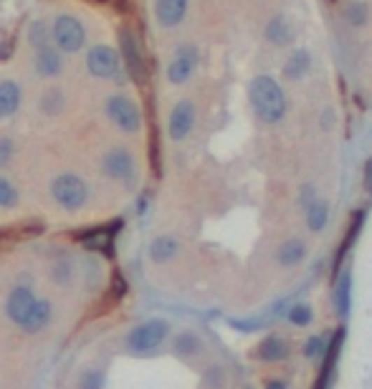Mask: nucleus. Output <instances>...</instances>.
<instances>
[{
    "label": "nucleus",
    "mask_w": 372,
    "mask_h": 389,
    "mask_svg": "<svg viewBox=\"0 0 372 389\" xmlns=\"http://www.w3.org/2000/svg\"><path fill=\"white\" fill-rule=\"evenodd\" d=\"M248 99H251L253 114L264 122V124H279L286 114V94L281 89V84L273 76H256L248 86Z\"/></svg>",
    "instance_id": "obj_1"
},
{
    "label": "nucleus",
    "mask_w": 372,
    "mask_h": 389,
    "mask_svg": "<svg viewBox=\"0 0 372 389\" xmlns=\"http://www.w3.org/2000/svg\"><path fill=\"white\" fill-rule=\"evenodd\" d=\"M51 195L59 207L64 210H81L89 200V185L87 179L73 175V172H61L59 177H53Z\"/></svg>",
    "instance_id": "obj_2"
},
{
    "label": "nucleus",
    "mask_w": 372,
    "mask_h": 389,
    "mask_svg": "<svg viewBox=\"0 0 372 389\" xmlns=\"http://www.w3.org/2000/svg\"><path fill=\"white\" fill-rule=\"evenodd\" d=\"M167 334H170V323L165 318H147L140 326H134L129 334L124 337V346L132 354H147V351H155L159 344L165 342Z\"/></svg>",
    "instance_id": "obj_3"
},
{
    "label": "nucleus",
    "mask_w": 372,
    "mask_h": 389,
    "mask_svg": "<svg viewBox=\"0 0 372 389\" xmlns=\"http://www.w3.org/2000/svg\"><path fill=\"white\" fill-rule=\"evenodd\" d=\"M104 114L120 132L124 134H137L142 126V114L137 101L129 99L127 94H112L104 101Z\"/></svg>",
    "instance_id": "obj_4"
},
{
    "label": "nucleus",
    "mask_w": 372,
    "mask_h": 389,
    "mask_svg": "<svg viewBox=\"0 0 372 389\" xmlns=\"http://www.w3.org/2000/svg\"><path fill=\"white\" fill-rule=\"evenodd\" d=\"M51 41L61 53H79L87 46V28L76 15L61 13L51 26Z\"/></svg>",
    "instance_id": "obj_5"
},
{
    "label": "nucleus",
    "mask_w": 372,
    "mask_h": 389,
    "mask_svg": "<svg viewBox=\"0 0 372 389\" xmlns=\"http://www.w3.org/2000/svg\"><path fill=\"white\" fill-rule=\"evenodd\" d=\"M134 172H137V162L124 147H112L101 154V175H106L114 182H132Z\"/></svg>",
    "instance_id": "obj_6"
},
{
    "label": "nucleus",
    "mask_w": 372,
    "mask_h": 389,
    "mask_svg": "<svg viewBox=\"0 0 372 389\" xmlns=\"http://www.w3.org/2000/svg\"><path fill=\"white\" fill-rule=\"evenodd\" d=\"M87 68L96 79H114L122 71L120 53L114 51L112 46H106V43H96L87 53Z\"/></svg>",
    "instance_id": "obj_7"
},
{
    "label": "nucleus",
    "mask_w": 372,
    "mask_h": 389,
    "mask_svg": "<svg viewBox=\"0 0 372 389\" xmlns=\"http://www.w3.org/2000/svg\"><path fill=\"white\" fill-rule=\"evenodd\" d=\"M195 119H198V114H195L193 101L187 99L178 101L173 106L170 117H167V134H170V139L173 142H183V139L190 137V132L195 129Z\"/></svg>",
    "instance_id": "obj_8"
},
{
    "label": "nucleus",
    "mask_w": 372,
    "mask_h": 389,
    "mask_svg": "<svg viewBox=\"0 0 372 389\" xmlns=\"http://www.w3.org/2000/svg\"><path fill=\"white\" fill-rule=\"evenodd\" d=\"M195 66H198V51H195V46H187V43L180 46L178 53L167 64V81L173 86L185 84L195 73Z\"/></svg>",
    "instance_id": "obj_9"
},
{
    "label": "nucleus",
    "mask_w": 372,
    "mask_h": 389,
    "mask_svg": "<svg viewBox=\"0 0 372 389\" xmlns=\"http://www.w3.org/2000/svg\"><path fill=\"white\" fill-rule=\"evenodd\" d=\"M34 51H36V59H34L36 71H38L43 79H56V76H61V71H64V53L56 48L53 41L34 48Z\"/></svg>",
    "instance_id": "obj_10"
},
{
    "label": "nucleus",
    "mask_w": 372,
    "mask_h": 389,
    "mask_svg": "<svg viewBox=\"0 0 372 389\" xmlns=\"http://www.w3.org/2000/svg\"><path fill=\"white\" fill-rule=\"evenodd\" d=\"M34 301H36V293H34V288H31V286H26V284L15 286V288L10 291V293H8V298H6V316L10 318L15 326H18V323L23 321V316H26L28 311H31Z\"/></svg>",
    "instance_id": "obj_11"
},
{
    "label": "nucleus",
    "mask_w": 372,
    "mask_h": 389,
    "mask_svg": "<svg viewBox=\"0 0 372 389\" xmlns=\"http://www.w3.org/2000/svg\"><path fill=\"white\" fill-rule=\"evenodd\" d=\"M51 318H53L51 301H46V298H36L31 311L23 316V321H20L18 326L23 331H28V334H38V331H43L48 323H51Z\"/></svg>",
    "instance_id": "obj_12"
},
{
    "label": "nucleus",
    "mask_w": 372,
    "mask_h": 389,
    "mask_svg": "<svg viewBox=\"0 0 372 389\" xmlns=\"http://www.w3.org/2000/svg\"><path fill=\"white\" fill-rule=\"evenodd\" d=\"M187 15V0H155V18L162 28L180 26Z\"/></svg>",
    "instance_id": "obj_13"
},
{
    "label": "nucleus",
    "mask_w": 372,
    "mask_h": 389,
    "mask_svg": "<svg viewBox=\"0 0 372 389\" xmlns=\"http://www.w3.org/2000/svg\"><path fill=\"white\" fill-rule=\"evenodd\" d=\"M289 351H292V344L286 342L284 337H279V334H271V337H266L264 342L256 346L253 356L261 359V362H281V359L289 356Z\"/></svg>",
    "instance_id": "obj_14"
},
{
    "label": "nucleus",
    "mask_w": 372,
    "mask_h": 389,
    "mask_svg": "<svg viewBox=\"0 0 372 389\" xmlns=\"http://www.w3.org/2000/svg\"><path fill=\"white\" fill-rule=\"evenodd\" d=\"M20 99H23V91L15 81H0V119L13 117L18 112Z\"/></svg>",
    "instance_id": "obj_15"
},
{
    "label": "nucleus",
    "mask_w": 372,
    "mask_h": 389,
    "mask_svg": "<svg viewBox=\"0 0 372 389\" xmlns=\"http://www.w3.org/2000/svg\"><path fill=\"white\" fill-rule=\"evenodd\" d=\"M122 41V53H124V66L127 71L132 73L134 79H142V56H140V46L129 31H122L120 36Z\"/></svg>",
    "instance_id": "obj_16"
},
{
    "label": "nucleus",
    "mask_w": 372,
    "mask_h": 389,
    "mask_svg": "<svg viewBox=\"0 0 372 389\" xmlns=\"http://www.w3.org/2000/svg\"><path fill=\"white\" fill-rule=\"evenodd\" d=\"M306 258V243L299 240V237H292L281 245L276 251V263L284 265V268H292V265H299Z\"/></svg>",
    "instance_id": "obj_17"
},
{
    "label": "nucleus",
    "mask_w": 372,
    "mask_h": 389,
    "mask_svg": "<svg viewBox=\"0 0 372 389\" xmlns=\"http://www.w3.org/2000/svg\"><path fill=\"white\" fill-rule=\"evenodd\" d=\"M178 251H180V245L173 235H159V237H155L152 243H150V258H152L155 263H159V265L170 263V260L178 256Z\"/></svg>",
    "instance_id": "obj_18"
},
{
    "label": "nucleus",
    "mask_w": 372,
    "mask_h": 389,
    "mask_svg": "<svg viewBox=\"0 0 372 389\" xmlns=\"http://www.w3.org/2000/svg\"><path fill=\"white\" fill-rule=\"evenodd\" d=\"M329 223V205L324 200H312L306 205V228L312 233H322Z\"/></svg>",
    "instance_id": "obj_19"
},
{
    "label": "nucleus",
    "mask_w": 372,
    "mask_h": 389,
    "mask_svg": "<svg viewBox=\"0 0 372 389\" xmlns=\"http://www.w3.org/2000/svg\"><path fill=\"white\" fill-rule=\"evenodd\" d=\"M173 349H175V354L178 356L190 359V356H198L200 351H203V339H200L198 334H193V331H183V334L175 337Z\"/></svg>",
    "instance_id": "obj_20"
},
{
    "label": "nucleus",
    "mask_w": 372,
    "mask_h": 389,
    "mask_svg": "<svg viewBox=\"0 0 372 389\" xmlns=\"http://www.w3.org/2000/svg\"><path fill=\"white\" fill-rule=\"evenodd\" d=\"M309 66H312V56H309V51H304V48H296V51L289 56V61H286L284 73L292 81H296V79H301L306 71H309Z\"/></svg>",
    "instance_id": "obj_21"
},
{
    "label": "nucleus",
    "mask_w": 372,
    "mask_h": 389,
    "mask_svg": "<svg viewBox=\"0 0 372 389\" xmlns=\"http://www.w3.org/2000/svg\"><path fill=\"white\" fill-rule=\"evenodd\" d=\"M350 296H352V276H350V271H345L334 286V306L342 316L350 311Z\"/></svg>",
    "instance_id": "obj_22"
},
{
    "label": "nucleus",
    "mask_w": 372,
    "mask_h": 389,
    "mask_svg": "<svg viewBox=\"0 0 372 389\" xmlns=\"http://www.w3.org/2000/svg\"><path fill=\"white\" fill-rule=\"evenodd\" d=\"M266 36H269V41H273L276 46H284V43H289L294 36L292 26H286L284 18H273L271 23H269V28H266Z\"/></svg>",
    "instance_id": "obj_23"
},
{
    "label": "nucleus",
    "mask_w": 372,
    "mask_h": 389,
    "mask_svg": "<svg viewBox=\"0 0 372 389\" xmlns=\"http://www.w3.org/2000/svg\"><path fill=\"white\" fill-rule=\"evenodd\" d=\"M18 200H20V195H18V190H15V185L8 177L0 175V207H3V210H10V207L18 205Z\"/></svg>",
    "instance_id": "obj_24"
},
{
    "label": "nucleus",
    "mask_w": 372,
    "mask_h": 389,
    "mask_svg": "<svg viewBox=\"0 0 372 389\" xmlns=\"http://www.w3.org/2000/svg\"><path fill=\"white\" fill-rule=\"evenodd\" d=\"M41 112L46 114H59L61 106H64V94L56 91V89H51V91H46L43 96H41Z\"/></svg>",
    "instance_id": "obj_25"
},
{
    "label": "nucleus",
    "mask_w": 372,
    "mask_h": 389,
    "mask_svg": "<svg viewBox=\"0 0 372 389\" xmlns=\"http://www.w3.org/2000/svg\"><path fill=\"white\" fill-rule=\"evenodd\" d=\"M28 41H31V46L34 48L43 46V43L51 41V28H48L43 20H36L34 26H31V31H28Z\"/></svg>",
    "instance_id": "obj_26"
},
{
    "label": "nucleus",
    "mask_w": 372,
    "mask_h": 389,
    "mask_svg": "<svg viewBox=\"0 0 372 389\" xmlns=\"http://www.w3.org/2000/svg\"><path fill=\"white\" fill-rule=\"evenodd\" d=\"M312 306L306 304H296L289 309V321L296 323V326H306V323H312Z\"/></svg>",
    "instance_id": "obj_27"
},
{
    "label": "nucleus",
    "mask_w": 372,
    "mask_h": 389,
    "mask_svg": "<svg viewBox=\"0 0 372 389\" xmlns=\"http://www.w3.org/2000/svg\"><path fill=\"white\" fill-rule=\"evenodd\" d=\"M324 349H327V339L319 334V337H312L304 344V356L306 359H317V356L324 354Z\"/></svg>",
    "instance_id": "obj_28"
},
{
    "label": "nucleus",
    "mask_w": 372,
    "mask_h": 389,
    "mask_svg": "<svg viewBox=\"0 0 372 389\" xmlns=\"http://www.w3.org/2000/svg\"><path fill=\"white\" fill-rule=\"evenodd\" d=\"M347 20L352 23V26H365L367 20V8L362 3H352V6L347 8Z\"/></svg>",
    "instance_id": "obj_29"
},
{
    "label": "nucleus",
    "mask_w": 372,
    "mask_h": 389,
    "mask_svg": "<svg viewBox=\"0 0 372 389\" xmlns=\"http://www.w3.org/2000/svg\"><path fill=\"white\" fill-rule=\"evenodd\" d=\"M53 278H56V284H64V281H69V278H71V265H69V263H56Z\"/></svg>",
    "instance_id": "obj_30"
},
{
    "label": "nucleus",
    "mask_w": 372,
    "mask_h": 389,
    "mask_svg": "<svg viewBox=\"0 0 372 389\" xmlns=\"http://www.w3.org/2000/svg\"><path fill=\"white\" fill-rule=\"evenodd\" d=\"M13 154V142L10 139H0V165H6Z\"/></svg>",
    "instance_id": "obj_31"
},
{
    "label": "nucleus",
    "mask_w": 372,
    "mask_h": 389,
    "mask_svg": "<svg viewBox=\"0 0 372 389\" xmlns=\"http://www.w3.org/2000/svg\"><path fill=\"white\" fill-rule=\"evenodd\" d=\"M365 187H367V192H372V157L367 159V165H365Z\"/></svg>",
    "instance_id": "obj_32"
}]
</instances>
